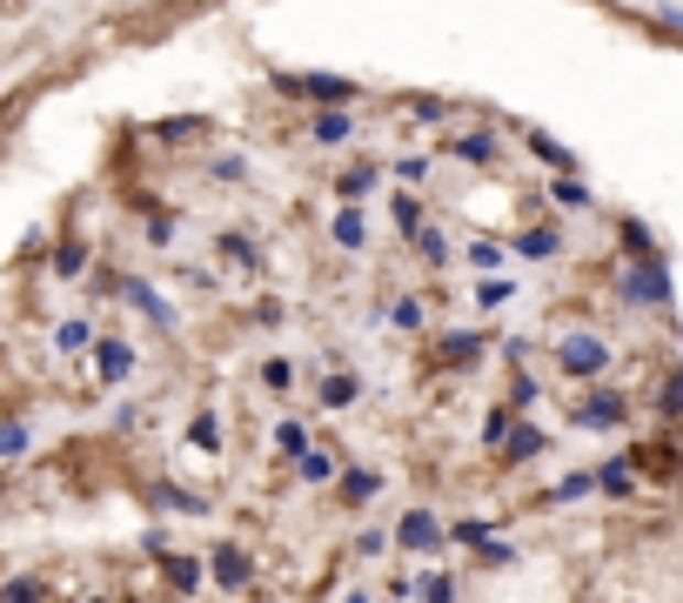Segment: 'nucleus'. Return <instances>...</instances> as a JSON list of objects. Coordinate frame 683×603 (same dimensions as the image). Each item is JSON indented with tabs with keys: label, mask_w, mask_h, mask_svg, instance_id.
Returning a JSON list of instances; mask_svg holds the SVG:
<instances>
[{
	"label": "nucleus",
	"mask_w": 683,
	"mask_h": 603,
	"mask_svg": "<svg viewBox=\"0 0 683 603\" xmlns=\"http://www.w3.org/2000/svg\"><path fill=\"white\" fill-rule=\"evenodd\" d=\"M335 241H342V248H362V241H369L362 208H342V215H335Z\"/></svg>",
	"instance_id": "nucleus-11"
},
{
	"label": "nucleus",
	"mask_w": 683,
	"mask_h": 603,
	"mask_svg": "<svg viewBox=\"0 0 683 603\" xmlns=\"http://www.w3.org/2000/svg\"><path fill=\"white\" fill-rule=\"evenodd\" d=\"M415 248H422V262H443V255H449V241H443L436 228H422V235H415Z\"/></svg>",
	"instance_id": "nucleus-27"
},
{
	"label": "nucleus",
	"mask_w": 683,
	"mask_h": 603,
	"mask_svg": "<svg viewBox=\"0 0 683 603\" xmlns=\"http://www.w3.org/2000/svg\"><path fill=\"white\" fill-rule=\"evenodd\" d=\"M0 603H41V583H0Z\"/></svg>",
	"instance_id": "nucleus-30"
},
{
	"label": "nucleus",
	"mask_w": 683,
	"mask_h": 603,
	"mask_svg": "<svg viewBox=\"0 0 683 603\" xmlns=\"http://www.w3.org/2000/svg\"><path fill=\"white\" fill-rule=\"evenodd\" d=\"M275 450H282V456H302V450H308V429H302V422H275Z\"/></svg>",
	"instance_id": "nucleus-17"
},
{
	"label": "nucleus",
	"mask_w": 683,
	"mask_h": 603,
	"mask_svg": "<svg viewBox=\"0 0 683 603\" xmlns=\"http://www.w3.org/2000/svg\"><path fill=\"white\" fill-rule=\"evenodd\" d=\"M80 262H88V255H80V241H67V248H61V262H54V269H61V276H80Z\"/></svg>",
	"instance_id": "nucleus-39"
},
{
	"label": "nucleus",
	"mask_w": 683,
	"mask_h": 603,
	"mask_svg": "<svg viewBox=\"0 0 683 603\" xmlns=\"http://www.w3.org/2000/svg\"><path fill=\"white\" fill-rule=\"evenodd\" d=\"M422 603H456V577H422Z\"/></svg>",
	"instance_id": "nucleus-23"
},
{
	"label": "nucleus",
	"mask_w": 683,
	"mask_h": 603,
	"mask_svg": "<svg viewBox=\"0 0 683 603\" xmlns=\"http://www.w3.org/2000/svg\"><path fill=\"white\" fill-rule=\"evenodd\" d=\"M589 489H596L589 476H570V483H556V503H576V496H589Z\"/></svg>",
	"instance_id": "nucleus-38"
},
{
	"label": "nucleus",
	"mask_w": 683,
	"mask_h": 603,
	"mask_svg": "<svg viewBox=\"0 0 683 603\" xmlns=\"http://www.w3.org/2000/svg\"><path fill=\"white\" fill-rule=\"evenodd\" d=\"M556 363L576 376V383H596L610 369V349H604V335H589V329H576V335H563V349H556Z\"/></svg>",
	"instance_id": "nucleus-1"
},
{
	"label": "nucleus",
	"mask_w": 683,
	"mask_h": 603,
	"mask_svg": "<svg viewBox=\"0 0 683 603\" xmlns=\"http://www.w3.org/2000/svg\"><path fill=\"white\" fill-rule=\"evenodd\" d=\"M469 262H476V269H496L502 248H496V241H469Z\"/></svg>",
	"instance_id": "nucleus-33"
},
{
	"label": "nucleus",
	"mask_w": 683,
	"mask_h": 603,
	"mask_svg": "<svg viewBox=\"0 0 683 603\" xmlns=\"http://www.w3.org/2000/svg\"><path fill=\"white\" fill-rule=\"evenodd\" d=\"M275 88H289V95H315V101H356V80H335V74H282Z\"/></svg>",
	"instance_id": "nucleus-3"
},
{
	"label": "nucleus",
	"mask_w": 683,
	"mask_h": 603,
	"mask_svg": "<svg viewBox=\"0 0 683 603\" xmlns=\"http://www.w3.org/2000/svg\"><path fill=\"white\" fill-rule=\"evenodd\" d=\"M676 402H683V376L670 369V376H663V389H657V416H663V429L676 422Z\"/></svg>",
	"instance_id": "nucleus-15"
},
{
	"label": "nucleus",
	"mask_w": 683,
	"mask_h": 603,
	"mask_svg": "<svg viewBox=\"0 0 683 603\" xmlns=\"http://www.w3.org/2000/svg\"><path fill=\"white\" fill-rule=\"evenodd\" d=\"M161 577L175 583V590H195V583H202V563H195V557H161Z\"/></svg>",
	"instance_id": "nucleus-13"
},
{
	"label": "nucleus",
	"mask_w": 683,
	"mask_h": 603,
	"mask_svg": "<svg viewBox=\"0 0 683 603\" xmlns=\"http://www.w3.org/2000/svg\"><path fill=\"white\" fill-rule=\"evenodd\" d=\"M315 141H349V115H315Z\"/></svg>",
	"instance_id": "nucleus-20"
},
{
	"label": "nucleus",
	"mask_w": 683,
	"mask_h": 603,
	"mask_svg": "<svg viewBox=\"0 0 683 603\" xmlns=\"http://www.w3.org/2000/svg\"><path fill=\"white\" fill-rule=\"evenodd\" d=\"M262 383H269V389H289V383H295V369H289V363H262Z\"/></svg>",
	"instance_id": "nucleus-37"
},
{
	"label": "nucleus",
	"mask_w": 683,
	"mask_h": 603,
	"mask_svg": "<svg viewBox=\"0 0 683 603\" xmlns=\"http://www.w3.org/2000/svg\"><path fill=\"white\" fill-rule=\"evenodd\" d=\"M322 402L328 409H349L356 402V376H322Z\"/></svg>",
	"instance_id": "nucleus-16"
},
{
	"label": "nucleus",
	"mask_w": 683,
	"mask_h": 603,
	"mask_svg": "<svg viewBox=\"0 0 683 603\" xmlns=\"http://www.w3.org/2000/svg\"><path fill=\"white\" fill-rule=\"evenodd\" d=\"M422 315H430V309H422L415 295H409V302H395V329H422Z\"/></svg>",
	"instance_id": "nucleus-31"
},
{
	"label": "nucleus",
	"mask_w": 683,
	"mask_h": 603,
	"mask_svg": "<svg viewBox=\"0 0 683 603\" xmlns=\"http://www.w3.org/2000/svg\"><path fill=\"white\" fill-rule=\"evenodd\" d=\"M369 189H376V168H369V161L342 168V195H369Z\"/></svg>",
	"instance_id": "nucleus-18"
},
{
	"label": "nucleus",
	"mask_w": 683,
	"mask_h": 603,
	"mask_svg": "<svg viewBox=\"0 0 683 603\" xmlns=\"http://www.w3.org/2000/svg\"><path fill=\"white\" fill-rule=\"evenodd\" d=\"M88 335H95L88 322H61V335H54V342H61V349H88Z\"/></svg>",
	"instance_id": "nucleus-28"
},
{
	"label": "nucleus",
	"mask_w": 683,
	"mask_h": 603,
	"mask_svg": "<svg viewBox=\"0 0 683 603\" xmlns=\"http://www.w3.org/2000/svg\"><path fill=\"white\" fill-rule=\"evenodd\" d=\"M95 603H101V596H95Z\"/></svg>",
	"instance_id": "nucleus-42"
},
{
	"label": "nucleus",
	"mask_w": 683,
	"mask_h": 603,
	"mask_svg": "<svg viewBox=\"0 0 683 603\" xmlns=\"http://www.w3.org/2000/svg\"><path fill=\"white\" fill-rule=\"evenodd\" d=\"M589 483H596V489H610V496H630V489H637V450H630V456H617V463H604Z\"/></svg>",
	"instance_id": "nucleus-9"
},
{
	"label": "nucleus",
	"mask_w": 683,
	"mask_h": 603,
	"mask_svg": "<svg viewBox=\"0 0 683 603\" xmlns=\"http://www.w3.org/2000/svg\"><path fill=\"white\" fill-rule=\"evenodd\" d=\"M28 450V429L21 422H0V456H21Z\"/></svg>",
	"instance_id": "nucleus-26"
},
{
	"label": "nucleus",
	"mask_w": 683,
	"mask_h": 603,
	"mask_svg": "<svg viewBox=\"0 0 683 603\" xmlns=\"http://www.w3.org/2000/svg\"><path fill=\"white\" fill-rule=\"evenodd\" d=\"M530 148H536V154H543V161H550V168H570V154H563V148H556V141H550V134H530Z\"/></svg>",
	"instance_id": "nucleus-32"
},
{
	"label": "nucleus",
	"mask_w": 683,
	"mask_h": 603,
	"mask_svg": "<svg viewBox=\"0 0 683 603\" xmlns=\"http://www.w3.org/2000/svg\"><path fill=\"white\" fill-rule=\"evenodd\" d=\"M624 241H630V248H643V262L657 255V248H650V228H643V222H624Z\"/></svg>",
	"instance_id": "nucleus-36"
},
{
	"label": "nucleus",
	"mask_w": 683,
	"mask_h": 603,
	"mask_svg": "<svg viewBox=\"0 0 683 603\" xmlns=\"http://www.w3.org/2000/svg\"><path fill=\"white\" fill-rule=\"evenodd\" d=\"M221 248H228V255H235V262H248V269H254V248H248V241H241V235H221Z\"/></svg>",
	"instance_id": "nucleus-40"
},
{
	"label": "nucleus",
	"mask_w": 683,
	"mask_h": 603,
	"mask_svg": "<svg viewBox=\"0 0 683 603\" xmlns=\"http://www.w3.org/2000/svg\"><path fill=\"white\" fill-rule=\"evenodd\" d=\"M509 463H530V456H543V429H530V422H509V437L496 443Z\"/></svg>",
	"instance_id": "nucleus-7"
},
{
	"label": "nucleus",
	"mask_w": 683,
	"mask_h": 603,
	"mask_svg": "<svg viewBox=\"0 0 683 603\" xmlns=\"http://www.w3.org/2000/svg\"><path fill=\"white\" fill-rule=\"evenodd\" d=\"M449 154H463V161H496V134H489V128L456 134V148H449Z\"/></svg>",
	"instance_id": "nucleus-12"
},
{
	"label": "nucleus",
	"mask_w": 683,
	"mask_h": 603,
	"mask_svg": "<svg viewBox=\"0 0 683 603\" xmlns=\"http://www.w3.org/2000/svg\"><path fill=\"white\" fill-rule=\"evenodd\" d=\"M523 255H556V228H530V235H523Z\"/></svg>",
	"instance_id": "nucleus-29"
},
{
	"label": "nucleus",
	"mask_w": 683,
	"mask_h": 603,
	"mask_svg": "<svg viewBox=\"0 0 683 603\" xmlns=\"http://www.w3.org/2000/svg\"><path fill=\"white\" fill-rule=\"evenodd\" d=\"M624 302H643V309H663V302H670V269H663V255L624 269Z\"/></svg>",
	"instance_id": "nucleus-2"
},
{
	"label": "nucleus",
	"mask_w": 683,
	"mask_h": 603,
	"mask_svg": "<svg viewBox=\"0 0 683 603\" xmlns=\"http://www.w3.org/2000/svg\"><path fill=\"white\" fill-rule=\"evenodd\" d=\"M302 476H308V483H328V476H335L328 450H302Z\"/></svg>",
	"instance_id": "nucleus-22"
},
{
	"label": "nucleus",
	"mask_w": 683,
	"mask_h": 603,
	"mask_svg": "<svg viewBox=\"0 0 683 603\" xmlns=\"http://www.w3.org/2000/svg\"><path fill=\"white\" fill-rule=\"evenodd\" d=\"M550 195H556V202H563V208H589V189H583V182H576V175H563V182H556V189H550Z\"/></svg>",
	"instance_id": "nucleus-21"
},
{
	"label": "nucleus",
	"mask_w": 683,
	"mask_h": 603,
	"mask_svg": "<svg viewBox=\"0 0 683 603\" xmlns=\"http://www.w3.org/2000/svg\"><path fill=\"white\" fill-rule=\"evenodd\" d=\"M395 543H409V550H436V543H443V524H436L430 509H409L402 524H395Z\"/></svg>",
	"instance_id": "nucleus-5"
},
{
	"label": "nucleus",
	"mask_w": 683,
	"mask_h": 603,
	"mask_svg": "<svg viewBox=\"0 0 683 603\" xmlns=\"http://www.w3.org/2000/svg\"><path fill=\"white\" fill-rule=\"evenodd\" d=\"M382 489V476L376 470H349V476H342V496H349V503H369Z\"/></svg>",
	"instance_id": "nucleus-14"
},
{
	"label": "nucleus",
	"mask_w": 683,
	"mask_h": 603,
	"mask_svg": "<svg viewBox=\"0 0 683 603\" xmlns=\"http://www.w3.org/2000/svg\"><path fill=\"white\" fill-rule=\"evenodd\" d=\"M476 356H483V335H476V329H449V335L436 342V363H443V369H456V363H476Z\"/></svg>",
	"instance_id": "nucleus-6"
},
{
	"label": "nucleus",
	"mask_w": 683,
	"mask_h": 603,
	"mask_svg": "<svg viewBox=\"0 0 683 603\" xmlns=\"http://www.w3.org/2000/svg\"><path fill=\"white\" fill-rule=\"evenodd\" d=\"M449 537H456V543H483V537H489V524H476V516H463V524H456Z\"/></svg>",
	"instance_id": "nucleus-34"
},
{
	"label": "nucleus",
	"mask_w": 683,
	"mask_h": 603,
	"mask_svg": "<svg viewBox=\"0 0 683 603\" xmlns=\"http://www.w3.org/2000/svg\"><path fill=\"white\" fill-rule=\"evenodd\" d=\"M188 134H202V121H195V115H182V121H161V128H154V141H188Z\"/></svg>",
	"instance_id": "nucleus-24"
},
{
	"label": "nucleus",
	"mask_w": 683,
	"mask_h": 603,
	"mask_svg": "<svg viewBox=\"0 0 683 603\" xmlns=\"http://www.w3.org/2000/svg\"><path fill=\"white\" fill-rule=\"evenodd\" d=\"M215 577H221V590H241L248 583V557L235 543H215Z\"/></svg>",
	"instance_id": "nucleus-10"
},
{
	"label": "nucleus",
	"mask_w": 683,
	"mask_h": 603,
	"mask_svg": "<svg viewBox=\"0 0 683 603\" xmlns=\"http://www.w3.org/2000/svg\"><path fill=\"white\" fill-rule=\"evenodd\" d=\"M395 175H402V182H422V175H430V161H422V154H402Z\"/></svg>",
	"instance_id": "nucleus-35"
},
{
	"label": "nucleus",
	"mask_w": 683,
	"mask_h": 603,
	"mask_svg": "<svg viewBox=\"0 0 683 603\" xmlns=\"http://www.w3.org/2000/svg\"><path fill=\"white\" fill-rule=\"evenodd\" d=\"M624 416H630V402H624L617 389H596V396L576 409V422H583V429H617Z\"/></svg>",
	"instance_id": "nucleus-4"
},
{
	"label": "nucleus",
	"mask_w": 683,
	"mask_h": 603,
	"mask_svg": "<svg viewBox=\"0 0 683 603\" xmlns=\"http://www.w3.org/2000/svg\"><path fill=\"white\" fill-rule=\"evenodd\" d=\"M395 228L402 235H422L430 222H422V208H415V195H395Z\"/></svg>",
	"instance_id": "nucleus-19"
},
{
	"label": "nucleus",
	"mask_w": 683,
	"mask_h": 603,
	"mask_svg": "<svg viewBox=\"0 0 683 603\" xmlns=\"http://www.w3.org/2000/svg\"><path fill=\"white\" fill-rule=\"evenodd\" d=\"M349 603H369V596H349Z\"/></svg>",
	"instance_id": "nucleus-41"
},
{
	"label": "nucleus",
	"mask_w": 683,
	"mask_h": 603,
	"mask_svg": "<svg viewBox=\"0 0 683 603\" xmlns=\"http://www.w3.org/2000/svg\"><path fill=\"white\" fill-rule=\"evenodd\" d=\"M188 443H195V450H215V443H221V429H215V416H195V429H188Z\"/></svg>",
	"instance_id": "nucleus-25"
},
{
	"label": "nucleus",
	"mask_w": 683,
	"mask_h": 603,
	"mask_svg": "<svg viewBox=\"0 0 683 603\" xmlns=\"http://www.w3.org/2000/svg\"><path fill=\"white\" fill-rule=\"evenodd\" d=\"M95 363H101V383H121V376L134 369V349H128V342H115V335H101V342H95Z\"/></svg>",
	"instance_id": "nucleus-8"
}]
</instances>
